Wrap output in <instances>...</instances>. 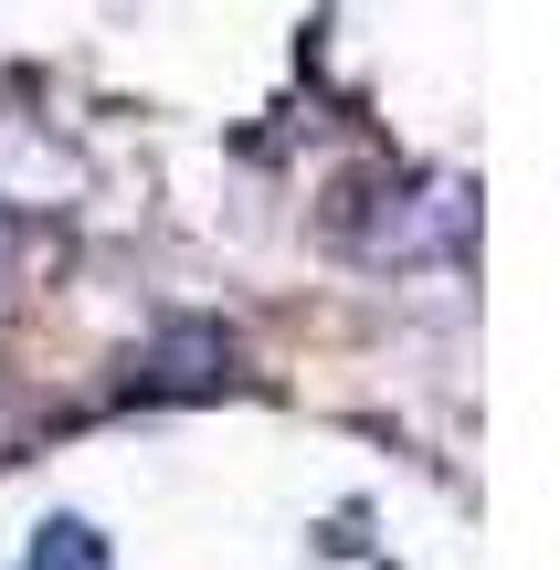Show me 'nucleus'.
I'll use <instances>...</instances> for the list:
<instances>
[{
    "label": "nucleus",
    "mask_w": 560,
    "mask_h": 570,
    "mask_svg": "<svg viewBox=\"0 0 560 570\" xmlns=\"http://www.w3.org/2000/svg\"><path fill=\"white\" fill-rule=\"evenodd\" d=\"M0 275H11V223H0Z\"/></svg>",
    "instance_id": "obj_3"
},
{
    "label": "nucleus",
    "mask_w": 560,
    "mask_h": 570,
    "mask_svg": "<svg viewBox=\"0 0 560 570\" xmlns=\"http://www.w3.org/2000/svg\"><path fill=\"white\" fill-rule=\"evenodd\" d=\"M465 244V202L455 190H402V212H381L371 223V254H455Z\"/></svg>",
    "instance_id": "obj_1"
},
{
    "label": "nucleus",
    "mask_w": 560,
    "mask_h": 570,
    "mask_svg": "<svg viewBox=\"0 0 560 570\" xmlns=\"http://www.w3.org/2000/svg\"><path fill=\"white\" fill-rule=\"evenodd\" d=\"M21 570H106V539L85 529V518H42L32 529V560Z\"/></svg>",
    "instance_id": "obj_2"
}]
</instances>
